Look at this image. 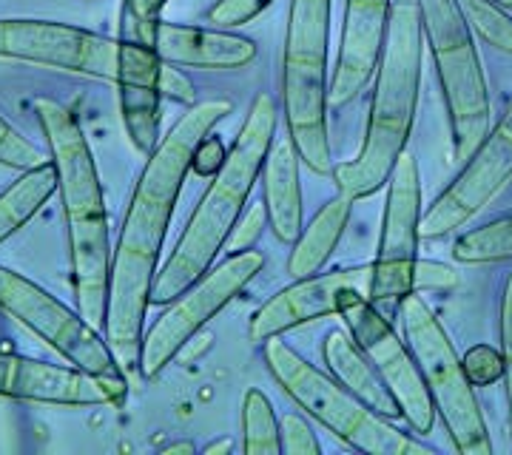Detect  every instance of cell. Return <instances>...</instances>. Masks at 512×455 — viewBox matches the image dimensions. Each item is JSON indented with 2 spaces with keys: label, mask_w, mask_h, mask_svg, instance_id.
<instances>
[{
  "label": "cell",
  "mask_w": 512,
  "mask_h": 455,
  "mask_svg": "<svg viewBox=\"0 0 512 455\" xmlns=\"http://www.w3.org/2000/svg\"><path fill=\"white\" fill-rule=\"evenodd\" d=\"M163 453L194 455L197 453V447H194V441H177V444H168V447H163Z\"/></svg>",
  "instance_id": "74e56055"
},
{
  "label": "cell",
  "mask_w": 512,
  "mask_h": 455,
  "mask_svg": "<svg viewBox=\"0 0 512 455\" xmlns=\"http://www.w3.org/2000/svg\"><path fill=\"white\" fill-rule=\"evenodd\" d=\"M350 205H353V200L339 194L336 200L325 202L316 211V217L308 222V228H302V234L293 242L291 259H288V273L293 279L311 276V273H319L325 268V262L336 251L339 239L348 228Z\"/></svg>",
  "instance_id": "7402d4cb"
},
{
  "label": "cell",
  "mask_w": 512,
  "mask_h": 455,
  "mask_svg": "<svg viewBox=\"0 0 512 455\" xmlns=\"http://www.w3.org/2000/svg\"><path fill=\"white\" fill-rule=\"evenodd\" d=\"M493 3H498V6H504L507 12H512V0H493Z\"/></svg>",
  "instance_id": "f35d334b"
},
{
  "label": "cell",
  "mask_w": 512,
  "mask_h": 455,
  "mask_svg": "<svg viewBox=\"0 0 512 455\" xmlns=\"http://www.w3.org/2000/svg\"><path fill=\"white\" fill-rule=\"evenodd\" d=\"M339 316L345 319L356 345L365 350L367 359L379 370V376L387 384V390L393 393V399L399 401L402 419H407V424L416 433L427 436L436 424V404H433V396L421 379L416 356L410 353L407 342L399 339V333L384 319L382 310L362 293L348 296L342 302Z\"/></svg>",
  "instance_id": "4fadbf2b"
},
{
  "label": "cell",
  "mask_w": 512,
  "mask_h": 455,
  "mask_svg": "<svg viewBox=\"0 0 512 455\" xmlns=\"http://www.w3.org/2000/svg\"><path fill=\"white\" fill-rule=\"evenodd\" d=\"M370 279H373V265H353V268L302 276L293 285L274 293L256 310L248 336L251 342L262 345L271 336H282L293 328L339 316L342 302L348 296L353 293L370 296Z\"/></svg>",
  "instance_id": "2e32d148"
},
{
  "label": "cell",
  "mask_w": 512,
  "mask_h": 455,
  "mask_svg": "<svg viewBox=\"0 0 512 455\" xmlns=\"http://www.w3.org/2000/svg\"><path fill=\"white\" fill-rule=\"evenodd\" d=\"M299 151L291 137L274 140V146L262 165V188L268 225L279 242H296L302 234V185H299Z\"/></svg>",
  "instance_id": "ffe728a7"
},
{
  "label": "cell",
  "mask_w": 512,
  "mask_h": 455,
  "mask_svg": "<svg viewBox=\"0 0 512 455\" xmlns=\"http://www.w3.org/2000/svg\"><path fill=\"white\" fill-rule=\"evenodd\" d=\"M234 453V438H222V441H211L202 447V455H225Z\"/></svg>",
  "instance_id": "8d00e7d4"
},
{
  "label": "cell",
  "mask_w": 512,
  "mask_h": 455,
  "mask_svg": "<svg viewBox=\"0 0 512 455\" xmlns=\"http://www.w3.org/2000/svg\"><path fill=\"white\" fill-rule=\"evenodd\" d=\"M262 356L282 393H288L302 410H308V416L353 450L365 455H433V447L396 430L365 401L356 399L339 379L305 362L279 336L262 342Z\"/></svg>",
  "instance_id": "8992f818"
},
{
  "label": "cell",
  "mask_w": 512,
  "mask_h": 455,
  "mask_svg": "<svg viewBox=\"0 0 512 455\" xmlns=\"http://www.w3.org/2000/svg\"><path fill=\"white\" fill-rule=\"evenodd\" d=\"M399 319L404 328V342L416 356L421 379L427 384L436 416L444 421V430L461 455H490L493 441L476 399V387L467 379L464 364L458 359L453 339L441 322L427 308L419 291L407 293L399 302Z\"/></svg>",
  "instance_id": "ba28073f"
},
{
  "label": "cell",
  "mask_w": 512,
  "mask_h": 455,
  "mask_svg": "<svg viewBox=\"0 0 512 455\" xmlns=\"http://www.w3.org/2000/svg\"><path fill=\"white\" fill-rule=\"evenodd\" d=\"M52 194H57V171L52 157L35 168L20 171L18 180L0 191V242L18 234Z\"/></svg>",
  "instance_id": "603a6c76"
},
{
  "label": "cell",
  "mask_w": 512,
  "mask_h": 455,
  "mask_svg": "<svg viewBox=\"0 0 512 455\" xmlns=\"http://www.w3.org/2000/svg\"><path fill=\"white\" fill-rule=\"evenodd\" d=\"M279 436H282V453L291 455H322V444L311 430L308 419L299 413H288L279 421Z\"/></svg>",
  "instance_id": "1f68e13d"
},
{
  "label": "cell",
  "mask_w": 512,
  "mask_h": 455,
  "mask_svg": "<svg viewBox=\"0 0 512 455\" xmlns=\"http://www.w3.org/2000/svg\"><path fill=\"white\" fill-rule=\"evenodd\" d=\"M512 182V103L493 131L478 143L458 177L421 217V239H439L481 214Z\"/></svg>",
  "instance_id": "5bb4252c"
},
{
  "label": "cell",
  "mask_w": 512,
  "mask_h": 455,
  "mask_svg": "<svg viewBox=\"0 0 512 455\" xmlns=\"http://www.w3.org/2000/svg\"><path fill=\"white\" fill-rule=\"evenodd\" d=\"M0 396L52 407H106L123 404L126 376H94L74 364H52L0 353Z\"/></svg>",
  "instance_id": "9a60e30c"
},
{
  "label": "cell",
  "mask_w": 512,
  "mask_h": 455,
  "mask_svg": "<svg viewBox=\"0 0 512 455\" xmlns=\"http://www.w3.org/2000/svg\"><path fill=\"white\" fill-rule=\"evenodd\" d=\"M322 359L328 364L330 376L348 387L356 399H362L382 419L393 421L402 416L399 401L393 399V393L387 390V384L379 376V370L367 359V353L356 345V339L345 330H328L325 342H322Z\"/></svg>",
  "instance_id": "44dd1931"
},
{
  "label": "cell",
  "mask_w": 512,
  "mask_h": 455,
  "mask_svg": "<svg viewBox=\"0 0 512 455\" xmlns=\"http://www.w3.org/2000/svg\"><path fill=\"white\" fill-rule=\"evenodd\" d=\"M265 256L259 251L228 254L220 265H211L197 282H191L177 299H171L163 316L143 333L140 347V373L143 379H157L168 364L177 359L197 333H200L234 296L245 291V285L262 271Z\"/></svg>",
  "instance_id": "9c48e42d"
},
{
  "label": "cell",
  "mask_w": 512,
  "mask_h": 455,
  "mask_svg": "<svg viewBox=\"0 0 512 455\" xmlns=\"http://www.w3.org/2000/svg\"><path fill=\"white\" fill-rule=\"evenodd\" d=\"M0 313L52 347L63 362L94 376H126L103 330L94 328L80 310L66 308L57 296L6 265H0Z\"/></svg>",
  "instance_id": "30bf717a"
},
{
  "label": "cell",
  "mask_w": 512,
  "mask_h": 455,
  "mask_svg": "<svg viewBox=\"0 0 512 455\" xmlns=\"http://www.w3.org/2000/svg\"><path fill=\"white\" fill-rule=\"evenodd\" d=\"M390 9H393L390 0H348L345 3L339 60H336L328 94L330 109H342L373 83L379 57H382Z\"/></svg>",
  "instance_id": "e0dca14e"
},
{
  "label": "cell",
  "mask_w": 512,
  "mask_h": 455,
  "mask_svg": "<svg viewBox=\"0 0 512 455\" xmlns=\"http://www.w3.org/2000/svg\"><path fill=\"white\" fill-rule=\"evenodd\" d=\"M419 9L424 43L433 55L439 74L447 120L453 131V151L458 163L470 154L490 131V89L481 69L473 29L464 18L461 0H413Z\"/></svg>",
  "instance_id": "52a82bcc"
},
{
  "label": "cell",
  "mask_w": 512,
  "mask_h": 455,
  "mask_svg": "<svg viewBox=\"0 0 512 455\" xmlns=\"http://www.w3.org/2000/svg\"><path fill=\"white\" fill-rule=\"evenodd\" d=\"M501 359H504V382H507V401H510L512 421V273L501 293Z\"/></svg>",
  "instance_id": "d6a6232c"
},
{
  "label": "cell",
  "mask_w": 512,
  "mask_h": 455,
  "mask_svg": "<svg viewBox=\"0 0 512 455\" xmlns=\"http://www.w3.org/2000/svg\"><path fill=\"white\" fill-rule=\"evenodd\" d=\"M424 32L413 0H402L390 9L382 57L376 66V83L367 111L362 151L333 168V182L342 197L365 200L387 185L393 168L407 148L421 91Z\"/></svg>",
  "instance_id": "277c9868"
},
{
  "label": "cell",
  "mask_w": 512,
  "mask_h": 455,
  "mask_svg": "<svg viewBox=\"0 0 512 455\" xmlns=\"http://www.w3.org/2000/svg\"><path fill=\"white\" fill-rule=\"evenodd\" d=\"M464 18L478 37L504 55H512V12L493 0H461Z\"/></svg>",
  "instance_id": "484cf974"
},
{
  "label": "cell",
  "mask_w": 512,
  "mask_h": 455,
  "mask_svg": "<svg viewBox=\"0 0 512 455\" xmlns=\"http://www.w3.org/2000/svg\"><path fill=\"white\" fill-rule=\"evenodd\" d=\"M421 174L413 154L404 151L387 180V202H384L382 237L373 259L370 279V302L390 305L402 302L413 293V273L419 262L421 242Z\"/></svg>",
  "instance_id": "7c38bea8"
},
{
  "label": "cell",
  "mask_w": 512,
  "mask_h": 455,
  "mask_svg": "<svg viewBox=\"0 0 512 455\" xmlns=\"http://www.w3.org/2000/svg\"><path fill=\"white\" fill-rule=\"evenodd\" d=\"M225 154H228V151H222L220 140L211 137V134H205L200 140V146H197V151H194L191 168H194L200 177H214V174L220 171V165L225 163Z\"/></svg>",
  "instance_id": "d590c367"
},
{
  "label": "cell",
  "mask_w": 512,
  "mask_h": 455,
  "mask_svg": "<svg viewBox=\"0 0 512 455\" xmlns=\"http://www.w3.org/2000/svg\"><path fill=\"white\" fill-rule=\"evenodd\" d=\"M46 160H49V154H43L32 140H26L18 128L0 117V165L3 168L26 171V168H35Z\"/></svg>",
  "instance_id": "83f0119b"
},
{
  "label": "cell",
  "mask_w": 512,
  "mask_h": 455,
  "mask_svg": "<svg viewBox=\"0 0 512 455\" xmlns=\"http://www.w3.org/2000/svg\"><path fill=\"white\" fill-rule=\"evenodd\" d=\"M271 3L274 0H217L205 12V20L214 23V29H239V26L259 18Z\"/></svg>",
  "instance_id": "f1b7e54d"
},
{
  "label": "cell",
  "mask_w": 512,
  "mask_h": 455,
  "mask_svg": "<svg viewBox=\"0 0 512 455\" xmlns=\"http://www.w3.org/2000/svg\"><path fill=\"white\" fill-rule=\"evenodd\" d=\"M458 276L453 268L441 265V262H430V259H419L416 262V273H413V291H444V288H456Z\"/></svg>",
  "instance_id": "836d02e7"
},
{
  "label": "cell",
  "mask_w": 512,
  "mask_h": 455,
  "mask_svg": "<svg viewBox=\"0 0 512 455\" xmlns=\"http://www.w3.org/2000/svg\"><path fill=\"white\" fill-rule=\"evenodd\" d=\"M160 66L163 60L154 46L123 40L120 74L114 86L120 97V120L126 128L128 143L143 157H148L160 143Z\"/></svg>",
  "instance_id": "ac0fdd59"
},
{
  "label": "cell",
  "mask_w": 512,
  "mask_h": 455,
  "mask_svg": "<svg viewBox=\"0 0 512 455\" xmlns=\"http://www.w3.org/2000/svg\"><path fill=\"white\" fill-rule=\"evenodd\" d=\"M165 0H123V18H120V37L134 40L143 46L157 43V29H160V12Z\"/></svg>",
  "instance_id": "4316f807"
},
{
  "label": "cell",
  "mask_w": 512,
  "mask_h": 455,
  "mask_svg": "<svg viewBox=\"0 0 512 455\" xmlns=\"http://www.w3.org/2000/svg\"><path fill=\"white\" fill-rule=\"evenodd\" d=\"M467 379L473 382V387H487V384L504 379V359L501 350H495L490 345H476L467 350V356L461 359Z\"/></svg>",
  "instance_id": "4dcf8cb0"
},
{
  "label": "cell",
  "mask_w": 512,
  "mask_h": 455,
  "mask_svg": "<svg viewBox=\"0 0 512 455\" xmlns=\"http://www.w3.org/2000/svg\"><path fill=\"white\" fill-rule=\"evenodd\" d=\"M35 114L57 171V194L66 219L72 291L77 310L103 330L109 305L111 234L103 182L94 165L86 131L57 100L37 97Z\"/></svg>",
  "instance_id": "7a4b0ae2"
},
{
  "label": "cell",
  "mask_w": 512,
  "mask_h": 455,
  "mask_svg": "<svg viewBox=\"0 0 512 455\" xmlns=\"http://www.w3.org/2000/svg\"><path fill=\"white\" fill-rule=\"evenodd\" d=\"M265 225H268V208H265V200L248 205V211H242V217L237 219L234 231L225 239V248H222V251H225V254L251 251L256 245V239L262 237Z\"/></svg>",
  "instance_id": "f546056e"
},
{
  "label": "cell",
  "mask_w": 512,
  "mask_h": 455,
  "mask_svg": "<svg viewBox=\"0 0 512 455\" xmlns=\"http://www.w3.org/2000/svg\"><path fill=\"white\" fill-rule=\"evenodd\" d=\"M333 0H291L282 52V109L288 137L313 174H333L328 131V43Z\"/></svg>",
  "instance_id": "5b68a950"
},
{
  "label": "cell",
  "mask_w": 512,
  "mask_h": 455,
  "mask_svg": "<svg viewBox=\"0 0 512 455\" xmlns=\"http://www.w3.org/2000/svg\"><path fill=\"white\" fill-rule=\"evenodd\" d=\"M453 256L461 265H490L512 259V217L493 219L464 231L453 242Z\"/></svg>",
  "instance_id": "cb8c5ba5"
},
{
  "label": "cell",
  "mask_w": 512,
  "mask_h": 455,
  "mask_svg": "<svg viewBox=\"0 0 512 455\" xmlns=\"http://www.w3.org/2000/svg\"><path fill=\"white\" fill-rule=\"evenodd\" d=\"M157 83H160V94H165V97H171V100H177V103H188V106H194V103H197L194 83L180 72V66L163 63V66H160V77H157Z\"/></svg>",
  "instance_id": "e575fe53"
},
{
  "label": "cell",
  "mask_w": 512,
  "mask_h": 455,
  "mask_svg": "<svg viewBox=\"0 0 512 455\" xmlns=\"http://www.w3.org/2000/svg\"><path fill=\"white\" fill-rule=\"evenodd\" d=\"M157 55L163 63L205 72H234L256 60V43L251 37L225 29H202L185 23H160L157 29Z\"/></svg>",
  "instance_id": "d6986e66"
},
{
  "label": "cell",
  "mask_w": 512,
  "mask_h": 455,
  "mask_svg": "<svg viewBox=\"0 0 512 455\" xmlns=\"http://www.w3.org/2000/svg\"><path fill=\"white\" fill-rule=\"evenodd\" d=\"M276 120L279 109L274 97L265 91L256 94L234 146L225 154V163L197 202L171 256L157 271V279L151 285V305H168L214 265L217 254L225 248V239L242 217L251 188L274 146Z\"/></svg>",
  "instance_id": "3957f363"
},
{
  "label": "cell",
  "mask_w": 512,
  "mask_h": 455,
  "mask_svg": "<svg viewBox=\"0 0 512 455\" xmlns=\"http://www.w3.org/2000/svg\"><path fill=\"white\" fill-rule=\"evenodd\" d=\"M234 111L225 97L200 100L160 137L146 157L140 180L131 191L123 228L111 254L109 305H106V342L123 373L140 370V347L146 333V310L151 305V285L163 254L168 225L191 171L194 151L205 134Z\"/></svg>",
  "instance_id": "6da1fadb"
},
{
  "label": "cell",
  "mask_w": 512,
  "mask_h": 455,
  "mask_svg": "<svg viewBox=\"0 0 512 455\" xmlns=\"http://www.w3.org/2000/svg\"><path fill=\"white\" fill-rule=\"evenodd\" d=\"M123 40L97 35L72 23L32 18H0V60L49 66L117 83Z\"/></svg>",
  "instance_id": "8fae6325"
},
{
  "label": "cell",
  "mask_w": 512,
  "mask_h": 455,
  "mask_svg": "<svg viewBox=\"0 0 512 455\" xmlns=\"http://www.w3.org/2000/svg\"><path fill=\"white\" fill-rule=\"evenodd\" d=\"M242 453H282V436H279V419H276L274 404L259 387H251L242 399Z\"/></svg>",
  "instance_id": "d4e9b609"
}]
</instances>
